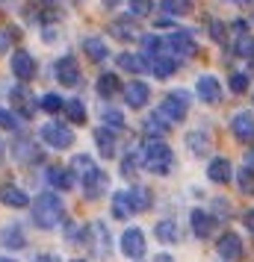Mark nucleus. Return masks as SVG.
<instances>
[{"mask_svg":"<svg viewBox=\"0 0 254 262\" xmlns=\"http://www.w3.org/2000/svg\"><path fill=\"white\" fill-rule=\"evenodd\" d=\"M83 53L89 62H104L109 59V45L101 36H86L83 38Z\"/></svg>","mask_w":254,"mask_h":262,"instance_id":"obj_23","label":"nucleus"},{"mask_svg":"<svg viewBox=\"0 0 254 262\" xmlns=\"http://www.w3.org/2000/svg\"><path fill=\"white\" fill-rule=\"evenodd\" d=\"M233 3H237V6H248V3H251V0H233Z\"/></svg>","mask_w":254,"mask_h":262,"instance_id":"obj_54","label":"nucleus"},{"mask_svg":"<svg viewBox=\"0 0 254 262\" xmlns=\"http://www.w3.org/2000/svg\"><path fill=\"white\" fill-rule=\"evenodd\" d=\"M71 171H74V177L83 180L86 201H97V198H104V194H107V174L97 168V162L89 154H74Z\"/></svg>","mask_w":254,"mask_h":262,"instance_id":"obj_1","label":"nucleus"},{"mask_svg":"<svg viewBox=\"0 0 254 262\" xmlns=\"http://www.w3.org/2000/svg\"><path fill=\"white\" fill-rule=\"evenodd\" d=\"M9 97H12V106L24 115V118H30L33 112H36V106H38V100L33 95H30V89H27L24 83L21 85H15L12 92H9Z\"/></svg>","mask_w":254,"mask_h":262,"instance_id":"obj_19","label":"nucleus"},{"mask_svg":"<svg viewBox=\"0 0 254 262\" xmlns=\"http://www.w3.org/2000/svg\"><path fill=\"white\" fill-rule=\"evenodd\" d=\"M121 253L127 256V259H142L145 256V233L139 230V227H127L124 233H121Z\"/></svg>","mask_w":254,"mask_h":262,"instance_id":"obj_8","label":"nucleus"},{"mask_svg":"<svg viewBox=\"0 0 254 262\" xmlns=\"http://www.w3.org/2000/svg\"><path fill=\"white\" fill-rule=\"evenodd\" d=\"M74 171L71 168H62V165H48L45 171V180H48L50 189H60V191H68L74 186Z\"/></svg>","mask_w":254,"mask_h":262,"instance_id":"obj_20","label":"nucleus"},{"mask_svg":"<svg viewBox=\"0 0 254 262\" xmlns=\"http://www.w3.org/2000/svg\"><path fill=\"white\" fill-rule=\"evenodd\" d=\"M154 236H157V242H163V245H174V242H178V224H174L171 218H163V221L154 224Z\"/></svg>","mask_w":254,"mask_h":262,"instance_id":"obj_32","label":"nucleus"},{"mask_svg":"<svg viewBox=\"0 0 254 262\" xmlns=\"http://www.w3.org/2000/svg\"><path fill=\"white\" fill-rule=\"evenodd\" d=\"M53 74H56V80H60L62 85H68V89H74V85L83 83L80 65H77V59H74V56H68V53L56 59V65H53Z\"/></svg>","mask_w":254,"mask_h":262,"instance_id":"obj_9","label":"nucleus"},{"mask_svg":"<svg viewBox=\"0 0 254 262\" xmlns=\"http://www.w3.org/2000/svg\"><path fill=\"white\" fill-rule=\"evenodd\" d=\"M160 12H166L169 18H183L189 12V0H160Z\"/></svg>","mask_w":254,"mask_h":262,"instance_id":"obj_34","label":"nucleus"},{"mask_svg":"<svg viewBox=\"0 0 254 262\" xmlns=\"http://www.w3.org/2000/svg\"><path fill=\"white\" fill-rule=\"evenodd\" d=\"M3 150H6V144H3V139H0V159H3Z\"/></svg>","mask_w":254,"mask_h":262,"instance_id":"obj_55","label":"nucleus"},{"mask_svg":"<svg viewBox=\"0 0 254 262\" xmlns=\"http://www.w3.org/2000/svg\"><path fill=\"white\" fill-rule=\"evenodd\" d=\"M83 245L95 256L101 259H107L109 253H112V233H109V227L104 221H92V224L83 227Z\"/></svg>","mask_w":254,"mask_h":262,"instance_id":"obj_4","label":"nucleus"},{"mask_svg":"<svg viewBox=\"0 0 254 262\" xmlns=\"http://www.w3.org/2000/svg\"><path fill=\"white\" fill-rule=\"evenodd\" d=\"M30 212H33V224L38 230H53L65 218V201H62L56 191H42L36 201H33Z\"/></svg>","mask_w":254,"mask_h":262,"instance_id":"obj_2","label":"nucleus"},{"mask_svg":"<svg viewBox=\"0 0 254 262\" xmlns=\"http://www.w3.org/2000/svg\"><path fill=\"white\" fill-rule=\"evenodd\" d=\"M213 215H216V221H228L230 218V203L225 198H213Z\"/></svg>","mask_w":254,"mask_h":262,"instance_id":"obj_43","label":"nucleus"},{"mask_svg":"<svg viewBox=\"0 0 254 262\" xmlns=\"http://www.w3.org/2000/svg\"><path fill=\"white\" fill-rule=\"evenodd\" d=\"M230 130H233V139H237V142L251 144L254 142V115L248 109L237 112V115L230 118Z\"/></svg>","mask_w":254,"mask_h":262,"instance_id":"obj_13","label":"nucleus"},{"mask_svg":"<svg viewBox=\"0 0 254 262\" xmlns=\"http://www.w3.org/2000/svg\"><path fill=\"white\" fill-rule=\"evenodd\" d=\"M9 41H12V30H0V53L9 50Z\"/></svg>","mask_w":254,"mask_h":262,"instance_id":"obj_46","label":"nucleus"},{"mask_svg":"<svg viewBox=\"0 0 254 262\" xmlns=\"http://www.w3.org/2000/svg\"><path fill=\"white\" fill-rule=\"evenodd\" d=\"M142 48H145V53L160 56V53H163V48H166V38H160V36H142Z\"/></svg>","mask_w":254,"mask_h":262,"instance_id":"obj_42","label":"nucleus"},{"mask_svg":"<svg viewBox=\"0 0 254 262\" xmlns=\"http://www.w3.org/2000/svg\"><path fill=\"white\" fill-rule=\"evenodd\" d=\"M119 68L121 71H130V74H145L151 71V65L145 62V56H139V53H119Z\"/></svg>","mask_w":254,"mask_h":262,"instance_id":"obj_27","label":"nucleus"},{"mask_svg":"<svg viewBox=\"0 0 254 262\" xmlns=\"http://www.w3.org/2000/svg\"><path fill=\"white\" fill-rule=\"evenodd\" d=\"M33 262H60V256H53V253H38Z\"/></svg>","mask_w":254,"mask_h":262,"instance_id":"obj_49","label":"nucleus"},{"mask_svg":"<svg viewBox=\"0 0 254 262\" xmlns=\"http://www.w3.org/2000/svg\"><path fill=\"white\" fill-rule=\"evenodd\" d=\"M104 6H107V9H115V6H119V0H104Z\"/></svg>","mask_w":254,"mask_h":262,"instance_id":"obj_52","label":"nucleus"},{"mask_svg":"<svg viewBox=\"0 0 254 262\" xmlns=\"http://www.w3.org/2000/svg\"><path fill=\"white\" fill-rule=\"evenodd\" d=\"M121 95H124V103H127V106L142 109V106H148V100H151V89H148V83H142V80H130V83H124Z\"/></svg>","mask_w":254,"mask_h":262,"instance_id":"obj_14","label":"nucleus"},{"mask_svg":"<svg viewBox=\"0 0 254 262\" xmlns=\"http://www.w3.org/2000/svg\"><path fill=\"white\" fill-rule=\"evenodd\" d=\"M160 112L171 121V124H181L186 115H189V95L183 92V89H171L166 100L160 103Z\"/></svg>","mask_w":254,"mask_h":262,"instance_id":"obj_5","label":"nucleus"},{"mask_svg":"<svg viewBox=\"0 0 254 262\" xmlns=\"http://www.w3.org/2000/svg\"><path fill=\"white\" fill-rule=\"evenodd\" d=\"M42 3H53V0H42Z\"/></svg>","mask_w":254,"mask_h":262,"instance_id":"obj_58","label":"nucleus"},{"mask_svg":"<svg viewBox=\"0 0 254 262\" xmlns=\"http://www.w3.org/2000/svg\"><path fill=\"white\" fill-rule=\"evenodd\" d=\"M230 30H233L237 36H242V33H248V24H245V21H233V24H230Z\"/></svg>","mask_w":254,"mask_h":262,"instance_id":"obj_48","label":"nucleus"},{"mask_svg":"<svg viewBox=\"0 0 254 262\" xmlns=\"http://www.w3.org/2000/svg\"><path fill=\"white\" fill-rule=\"evenodd\" d=\"M139 156H142V168L157 174V177L169 174L171 165H174V154L163 139H145V144L139 147Z\"/></svg>","mask_w":254,"mask_h":262,"instance_id":"obj_3","label":"nucleus"},{"mask_svg":"<svg viewBox=\"0 0 254 262\" xmlns=\"http://www.w3.org/2000/svg\"><path fill=\"white\" fill-rule=\"evenodd\" d=\"M109 36H115L119 41H133V38H142V33H139V27L133 24V15H130V18L112 21V24H109Z\"/></svg>","mask_w":254,"mask_h":262,"instance_id":"obj_22","label":"nucleus"},{"mask_svg":"<svg viewBox=\"0 0 254 262\" xmlns=\"http://www.w3.org/2000/svg\"><path fill=\"white\" fill-rule=\"evenodd\" d=\"M0 262H15V259H9V256H0Z\"/></svg>","mask_w":254,"mask_h":262,"instance_id":"obj_56","label":"nucleus"},{"mask_svg":"<svg viewBox=\"0 0 254 262\" xmlns=\"http://www.w3.org/2000/svg\"><path fill=\"white\" fill-rule=\"evenodd\" d=\"M0 203L9 209H24V206H30V198L18 186H0Z\"/></svg>","mask_w":254,"mask_h":262,"instance_id":"obj_25","label":"nucleus"},{"mask_svg":"<svg viewBox=\"0 0 254 262\" xmlns=\"http://www.w3.org/2000/svg\"><path fill=\"white\" fill-rule=\"evenodd\" d=\"M245 165L254 168V147H248V154H245Z\"/></svg>","mask_w":254,"mask_h":262,"instance_id":"obj_51","label":"nucleus"},{"mask_svg":"<svg viewBox=\"0 0 254 262\" xmlns=\"http://www.w3.org/2000/svg\"><path fill=\"white\" fill-rule=\"evenodd\" d=\"M216 253L222 256V259H228V262H233V259H240L242 256V238L237 236V233H222V236L216 238Z\"/></svg>","mask_w":254,"mask_h":262,"instance_id":"obj_15","label":"nucleus"},{"mask_svg":"<svg viewBox=\"0 0 254 262\" xmlns=\"http://www.w3.org/2000/svg\"><path fill=\"white\" fill-rule=\"evenodd\" d=\"M157 262H171V256H169V253H160V256H157Z\"/></svg>","mask_w":254,"mask_h":262,"instance_id":"obj_53","label":"nucleus"},{"mask_svg":"<svg viewBox=\"0 0 254 262\" xmlns=\"http://www.w3.org/2000/svg\"><path fill=\"white\" fill-rule=\"evenodd\" d=\"M139 165H142V156H139V150H130V154L121 159V177L133 180L136 171H139Z\"/></svg>","mask_w":254,"mask_h":262,"instance_id":"obj_37","label":"nucleus"},{"mask_svg":"<svg viewBox=\"0 0 254 262\" xmlns=\"http://www.w3.org/2000/svg\"><path fill=\"white\" fill-rule=\"evenodd\" d=\"M0 130H18V118H15L12 112H9V109H3L0 106Z\"/></svg>","mask_w":254,"mask_h":262,"instance_id":"obj_44","label":"nucleus"},{"mask_svg":"<svg viewBox=\"0 0 254 262\" xmlns=\"http://www.w3.org/2000/svg\"><path fill=\"white\" fill-rule=\"evenodd\" d=\"M151 71L157 80H169L171 74L178 71V56H154L151 62Z\"/></svg>","mask_w":254,"mask_h":262,"instance_id":"obj_30","label":"nucleus"},{"mask_svg":"<svg viewBox=\"0 0 254 262\" xmlns=\"http://www.w3.org/2000/svg\"><path fill=\"white\" fill-rule=\"evenodd\" d=\"M53 38H56V30H53V27H48V30H45V41H48V45H50Z\"/></svg>","mask_w":254,"mask_h":262,"instance_id":"obj_50","label":"nucleus"},{"mask_svg":"<svg viewBox=\"0 0 254 262\" xmlns=\"http://www.w3.org/2000/svg\"><path fill=\"white\" fill-rule=\"evenodd\" d=\"M195 95L201 97L204 103L216 106V103H222V83H219L213 74H201V77L195 80Z\"/></svg>","mask_w":254,"mask_h":262,"instance_id":"obj_11","label":"nucleus"},{"mask_svg":"<svg viewBox=\"0 0 254 262\" xmlns=\"http://www.w3.org/2000/svg\"><path fill=\"white\" fill-rule=\"evenodd\" d=\"M189 224H192V233L198 238H210L213 230H216V215L204 212V209H192L189 212Z\"/></svg>","mask_w":254,"mask_h":262,"instance_id":"obj_17","label":"nucleus"},{"mask_svg":"<svg viewBox=\"0 0 254 262\" xmlns=\"http://www.w3.org/2000/svg\"><path fill=\"white\" fill-rule=\"evenodd\" d=\"M228 89L233 92V95H242V92L248 89V74H242V71L230 74V77H228Z\"/></svg>","mask_w":254,"mask_h":262,"instance_id":"obj_41","label":"nucleus"},{"mask_svg":"<svg viewBox=\"0 0 254 262\" xmlns=\"http://www.w3.org/2000/svg\"><path fill=\"white\" fill-rule=\"evenodd\" d=\"M186 147H189V154H195V156L210 154V136H207L204 130H189L186 133Z\"/></svg>","mask_w":254,"mask_h":262,"instance_id":"obj_29","label":"nucleus"},{"mask_svg":"<svg viewBox=\"0 0 254 262\" xmlns=\"http://www.w3.org/2000/svg\"><path fill=\"white\" fill-rule=\"evenodd\" d=\"M207 177L213 180L216 186H225V183H230L237 174H233V165H230L228 156H213L210 165H207Z\"/></svg>","mask_w":254,"mask_h":262,"instance_id":"obj_16","label":"nucleus"},{"mask_svg":"<svg viewBox=\"0 0 254 262\" xmlns=\"http://www.w3.org/2000/svg\"><path fill=\"white\" fill-rule=\"evenodd\" d=\"M0 245H3L6 250H21V248H27V236H24V230H21V224L3 227V230H0Z\"/></svg>","mask_w":254,"mask_h":262,"instance_id":"obj_24","label":"nucleus"},{"mask_svg":"<svg viewBox=\"0 0 254 262\" xmlns=\"http://www.w3.org/2000/svg\"><path fill=\"white\" fill-rule=\"evenodd\" d=\"M38 109H42V112H48V115H56L60 109H65V100H62L60 95L48 92V95H42V97H38Z\"/></svg>","mask_w":254,"mask_h":262,"instance_id":"obj_36","label":"nucleus"},{"mask_svg":"<svg viewBox=\"0 0 254 262\" xmlns=\"http://www.w3.org/2000/svg\"><path fill=\"white\" fill-rule=\"evenodd\" d=\"M115 133H119V130H112V127H107V124L95 130V147H97V154L104 156V159H112V156H115V150H119Z\"/></svg>","mask_w":254,"mask_h":262,"instance_id":"obj_18","label":"nucleus"},{"mask_svg":"<svg viewBox=\"0 0 254 262\" xmlns=\"http://www.w3.org/2000/svg\"><path fill=\"white\" fill-rule=\"evenodd\" d=\"M166 48L171 50V56H178V59H192L198 56V45L192 41L189 33H181V30H174L169 38H166Z\"/></svg>","mask_w":254,"mask_h":262,"instance_id":"obj_10","label":"nucleus"},{"mask_svg":"<svg viewBox=\"0 0 254 262\" xmlns=\"http://www.w3.org/2000/svg\"><path fill=\"white\" fill-rule=\"evenodd\" d=\"M12 156L21 165H36V162H42L45 154H42V147H38V142L33 136H18L12 142Z\"/></svg>","mask_w":254,"mask_h":262,"instance_id":"obj_7","label":"nucleus"},{"mask_svg":"<svg viewBox=\"0 0 254 262\" xmlns=\"http://www.w3.org/2000/svg\"><path fill=\"white\" fill-rule=\"evenodd\" d=\"M242 221H245V230L254 236V209H248V212L242 215Z\"/></svg>","mask_w":254,"mask_h":262,"instance_id":"obj_47","label":"nucleus"},{"mask_svg":"<svg viewBox=\"0 0 254 262\" xmlns=\"http://www.w3.org/2000/svg\"><path fill=\"white\" fill-rule=\"evenodd\" d=\"M71 262H86V259H71Z\"/></svg>","mask_w":254,"mask_h":262,"instance_id":"obj_57","label":"nucleus"},{"mask_svg":"<svg viewBox=\"0 0 254 262\" xmlns=\"http://www.w3.org/2000/svg\"><path fill=\"white\" fill-rule=\"evenodd\" d=\"M109 206H112V218H119V221H127V218L133 215L130 201H127V191H112V201H109Z\"/></svg>","mask_w":254,"mask_h":262,"instance_id":"obj_31","label":"nucleus"},{"mask_svg":"<svg viewBox=\"0 0 254 262\" xmlns=\"http://www.w3.org/2000/svg\"><path fill=\"white\" fill-rule=\"evenodd\" d=\"M237 186H240V191L245 194V198H254V168L245 165L242 171H237Z\"/></svg>","mask_w":254,"mask_h":262,"instance_id":"obj_33","label":"nucleus"},{"mask_svg":"<svg viewBox=\"0 0 254 262\" xmlns=\"http://www.w3.org/2000/svg\"><path fill=\"white\" fill-rule=\"evenodd\" d=\"M97 95L104 97V100H112V97L121 92V83H119V77L115 74H109V71H104L101 77H97Z\"/></svg>","mask_w":254,"mask_h":262,"instance_id":"obj_28","label":"nucleus"},{"mask_svg":"<svg viewBox=\"0 0 254 262\" xmlns=\"http://www.w3.org/2000/svg\"><path fill=\"white\" fill-rule=\"evenodd\" d=\"M101 121H104L107 127H112V130H124V115H121L119 109L104 106V109H101Z\"/></svg>","mask_w":254,"mask_h":262,"instance_id":"obj_39","label":"nucleus"},{"mask_svg":"<svg viewBox=\"0 0 254 262\" xmlns=\"http://www.w3.org/2000/svg\"><path fill=\"white\" fill-rule=\"evenodd\" d=\"M38 136H42L50 147H56V150L71 147V144H74V133L68 130L62 121H48V124H42V127H38Z\"/></svg>","mask_w":254,"mask_h":262,"instance_id":"obj_6","label":"nucleus"},{"mask_svg":"<svg viewBox=\"0 0 254 262\" xmlns=\"http://www.w3.org/2000/svg\"><path fill=\"white\" fill-rule=\"evenodd\" d=\"M62 112L68 115L71 124H86V103L83 100H77V97H74V100H65V109H62Z\"/></svg>","mask_w":254,"mask_h":262,"instance_id":"obj_35","label":"nucleus"},{"mask_svg":"<svg viewBox=\"0 0 254 262\" xmlns=\"http://www.w3.org/2000/svg\"><path fill=\"white\" fill-rule=\"evenodd\" d=\"M9 68H12L15 80H21V83H30L36 77V59L27 50H15L12 59H9Z\"/></svg>","mask_w":254,"mask_h":262,"instance_id":"obj_12","label":"nucleus"},{"mask_svg":"<svg viewBox=\"0 0 254 262\" xmlns=\"http://www.w3.org/2000/svg\"><path fill=\"white\" fill-rule=\"evenodd\" d=\"M210 33H213V41L222 45V41H225V33H228V27L222 24V21H213V24H210Z\"/></svg>","mask_w":254,"mask_h":262,"instance_id":"obj_45","label":"nucleus"},{"mask_svg":"<svg viewBox=\"0 0 254 262\" xmlns=\"http://www.w3.org/2000/svg\"><path fill=\"white\" fill-rule=\"evenodd\" d=\"M233 53H237V56H242V59H254V36H248V33L237 36Z\"/></svg>","mask_w":254,"mask_h":262,"instance_id":"obj_38","label":"nucleus"},{"mask_svg":"<svg viewBox=\"0 0 254 262\" xmlns=\"http://www.w3.org/2000/svg\"><path fill=\"white\" fill-rule=\"evenodd\" d=\"M169 124H171V121L157 109V112H151V115L142 121V130H145L148 139H160V136H166V133H169Z\"/></svg>","mask_w":254,"mask_h":262,"instance_id":"obj_26","label":"nucleus"},{"mask_svg":"<svg viewBox=\"0 0 254 262\" xmlns=\"http://www.w3.org/2000/svg\"><path fill=\"white\" fill-rule=\"evenodd\" d=\"M127 6H130L133 18H148L151 9H154V0H127Z\"/></svg>","mask_w":254,"mask_h":262,"instance_id":"obj_40","label":"nucleus"},{"mask_svg":"<svg viewBox=\"0 0 254 262\" xmlns=\"http://www.w3.org/2000/svg\"><path fill=\"white\" fill-rule=\"evenodd\" d=\"M127 201H130L133 215H139V212H148V209H151L154 194H151V189H148V186H130V189H127Z\"/></svg>","mask_w":254,"mask_h":262,"instance_id":"obj_21","label":"nucleus"}]
</instances>
